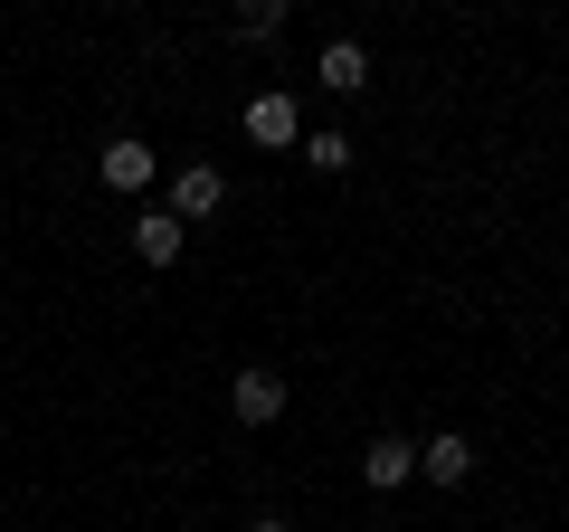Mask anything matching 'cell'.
<instances>
[{"mask_svg": "<svg viewBox=\"0 0 569 532\" xmlns=\"http://www.w3.org/2000/svg\"><path fill=\"white\" fill-rule=\"evenodd\" d=\"M228 410H238V428H276L284 418V381L276 371H238V381H228Z\"/></svg>", "mask_w": 569, "mask_h": 532, "instance_id": "obj_1", "label": "cell"}, {"mask_svg": "<svg viewBox=\"0 0 569 532\" xmlns=\"http://www.w3.org/2000/svg\"><path fill=\"white\" fill-rule=\"evenodd\" d=\"M219 200H228V171L219 162H181V171H171V219H209Z\"/></svg>", "mask_w": 569, "mask_h": 532, "instance_id": "obj_2", "label": "cell"}, {"mask_svg": "<svg viewBox=\"0 0 569 532\" xmlns=\"http://www.w3.org/2000/svg\"><path fill=\"white\" fill-rule=\"evenodd\" d=\"M418 475H427V485H447V494L475 485V447H466L456 428H447V437H427V447H418Z\"/></svg>", "mask_w": 569, "mask_h": 532, "instance_id": "obj_3", "label": "cell"}, {"mask_svg": "<svg viewBox=\"0 0 569 532\" xmlns=\"http://www.w3.org/2000/svg\"><path fill=\"white\" fill-rule=\"evenodd\" d=\"M96 171H104V190H142V181H152V171H162V152H152V144H133V134H114Z\"/></svg>", "mask_w": 569, "mask_h": 532, "instance_id": "obj_4", "label": "cell"}, {"mask_svg": "<svg viewBox=\"0 0 569 532\" xmlns=\"http://www.w3.org/2000/svg\"><path fill=\"white\" fill-rule=\"evenodd\" d=\"M408 475H418V447H408V437H370V447H361V485L370 494L408 485Z\"/></svg>", "mask_w": 569, "mask_h": 532, "instance_id": "obj_5", "label": "cell"}, {"mask_svg": "<svg viewBox=\"0 0 569 532\" xmlns=\"http://www.w3.org/2000/svg\"><path fill=\"white\" fill-rule=\"evenodd\" d=\"M181 238H190V228L171 219V209H142V219H133V257L142 266H171V257H181Z\"/></svg>", "mask_w": 569, "mask_h": 532, "instance_id": "obj_6", "label": "cell"}, {"mask_svg": "<svg viewBox=\"0 0 569 532\" xmlns=\"http://www.w3.org/2000/svg\"><path fill=\"white\" fill-rule=\"evenodd\" d=\"M323 86H332V96H361V86H370V48L361 39H332L323 48Z\"/></svg>", "mask_w": 569, "mask_h": 532, "instance_id": "obj_7", "label": "cell"}, {"mask_svg": "<svg viewBox=\"0 0 569 532\" xmlns=\"http://www.w3.org/2000/svg\"><path fill=\"white\" fill-rule=\"evenodd\" d=\"M247 134H257V144H295V134H305L295 96H257V105H247Z\"/></svg>", "mask_w": 569, "mask_h": 532, "instance_id": "obj_8", "label": "cell"}, {"mask_svg": "<svg viewBox=\"0 0 569 532\" xmlns=\"http://www.w3.org/2000/svg\"><path fill=\"white\" fill-rule=\"evenodd\" d=\"M238 39H247V48L284 39V0H257V10H238Z\"/></svg>", "mask_w": 569, "mask_h": 532, "instance_id": "obj_9", "label": "cell"}, {"mask_svg": "<svg viewBox=\"0 0 569 532\" xmlns=\"http://www.w3.org/2000/svg\"><path fill=\"white\" fill-rule=\"evenodd\" d=\"M305 162L313 171H351V134H332V124H323V134H305Z\"/></svg>", "mask_w": 569, "mask_h": 532, "instance_id": "obj_10", "label": "cell"}, {"mask_svg": "<svg viewBox=\"0 0 569 532\" xmlns=\"http://www.w3.org/2000/svg\"><path fill=\"white\" fill-rule=\"evenodd\" d=\"M257 532H295V523H257Z\"/></svg>", "mask_w": 569, "mask_h": 532, "instance_id": "obj_11", "label": "cell"}]
</instances>
